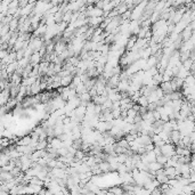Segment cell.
I'll use <instances>...</instances> for the list:
<instances>
[{
	"label": "cell",
	"instance_id": "obj_19",
	"mask_svg": "<svg viewBox=\"0 0 195 195\" xmlns=\"http://www.w3.org/2000/svg\"><path fill=\"white\" fill-rule=\"evenodd\" d=\"M136 115H137V112H136V111H133V109H130L127 111V116L130 118V119H133Z\"/></svg>",
	"mask_w": 195,
	"mask_h": 195
},
{
	"label": "cell",
	"instance_id": "obj_21",
	"mask_svg": "<svg viewBox=\"0 0 195 195\" xmlns=\"http://www.w3.org/2000/svg\"><path fill=\"white\" fill-rule=\"evenodd\" d=\"M8 195H16V194H8Z\"/></svg>",
	"mask_w": 195,
	"mask_h": 195
},
{
	"label": "cell",
	"instance_id": "obj_14",
	"mask_svg": "<svg viewBox=\"0 0 195 195\" xmlns=\"http://www.w3.org/2000/svg\"><path fill=\"white\" fill-rule=\"evenodd\" d=\"M8 26H9V30L10 31H14L18 28V18H13L10 21V23L8 24Z\"/></svg>",
	"mask_w": 195,
	"mask_h": 195
},
{
	"label": "cell",
	"instance_id": "obj_9",
	"mask_svg": "<svg viewBox=\"0 0 195 195\" xmlns=\"http://www.w3.org/2000/svg\"><path fill=\"white\" fill-rule=\"evenodd\" d=\"M98 168H99V170L102 171V173H109V164L107 162H100L99 164H98Z\"/></svg>",
	"mask_w": 195,
	"mask_h": 195
},
{
	"label": "cell",
	"instance_id": "obj_18",
	"mask_svg": "<svg viewBox=\"0 0 195 195\" xmlns=\"http://www.w3.org/2000/svg\"><path fill=\"white\" fill-rule=\"evenodd\" d=\"M138 137V135H126V137H124V139L128 142V143H131V142H133V140H136V138Z\"/></svg>",
	"mask_w": 195,
	"mask_h": 195
},
{
	"label": "cell",
	"instance_id": "obj_7",
	"mask_svg": "<svg viewBox=\"0 0 195 195\" xmlns=\"http://www.w3.org/2000/svg\"><path fill=\"white\" fill-rule=\"evenodd\" d=\"M41 91V88H40V82H39V80H37V82L35 83H33L32 86H31V95L33 96H37Z\"/></svg>",
	"mask_w": 195,
	"mask_h": 195
},
{
	"label": "cell",
	"instance_id": "obj_20",
	"mask_svg": "<svg viewBox=\"0 0 195 195\" xmlns=\"http://www.w3.org/2000/svg\"><path fill=\"white\" fill-rule=\"evenodd\" d=\"M8 54H9L8 50H2V49H0V61H2Z\"/></svg>",
	"mask_w": 195,
	"mask_h": 195
},
{
	"label": "cell",
	"instance_id": "obj_12",
	"mask_svg": "<svg viewBox=\"0 0 195 195\" xmlns=\"http://www.w3.org/2000/svg\"><path fill=\"white\" fill-rule=\"evenodd\" d=\"M78 97H79V99H80L82 103H89V102H91V97L90 95H89V92L81 94V95H79Z\"/></svg>",
	"mask_w": 195,
	"mask_h": 195
},
{
	"label": "cell",
	"instance_id": "obj_16",
	"mask_svg": "<svg viewBox=\"0 0 195 195\" xmlns=\"http://www.w3.org/2000/svg\"><path fill=\"white\" fill-rule=\"evenodd\" d=\"M24 52H25V49H21V50L15 52V54H16V61H17V62L21 61L22 58H24Z\"/></svg>",
	"mask_w": 195,
	"mask_h": 195
},
{
	"label": "cell",
	"instance_id": "obj_10",
	"mask_svg": "<svg viewBox=\"0 0 195 195\" xmlns=\"http://www.w3.org/2000/svg\"><path fill=\"white\" fill-rule=\"evenodd\" d=\"M137 105L139 106V107H147V105H148L147 97H145V96H140L137 100Z\"/></svg>",
	"mask_w": 195,
	"mask_h": 195
},
{
	"label": "cell",
	"instance_id": "obj_4",
	"mask_svg": "<svg viewBox=\"0 0 195 195\" xmlns=\"http://www.w3.org/2000/svg\"><path fill=\"white\" fill-rule=\"evenodd\" d=\"M73 78H74V76H72V74H70V76L62 78V79H61V87H63V88H65V87H69L70 85H71V82H72V80H73Z\"/></svg>",
	"mask_w": 195,
	"mask_h": 195
},
{
	"label": "cell",
	"instance_id": "obj_5",
	"mask_svg": "<svg viewBox=\"0 0 195 195\" xmlns=\"http://www.w3.org/2000/svg\"><path fill=\"white\" fill-rule=\"evenodd\" d=\"M91 100H92V103H94L95 105H99V106H102V105L104 104L105 102L107 100V97L102 96V95H97L96 97H94Z\"/></svg>",
	"mask_w": 195,
	"mask_h": 195
},
{
	"label": "cell",
	"instance_id": "obj_2",
	"mask_svg": "<svg viewBox=\"0 0 195 195\" xmlns=\"http://www.w3.org/2000/svg\"><path fill=\"white\" fill-rule=\"evenodd\" d=\"M160 89L162 90L163 95H169L172 92L171 86H170V81L169 82H161L160 83Z\"/></svg>",
	"mask_w": 195,
	"mask_h": 195
},
{
	"label": "cell",
	"instance_id": "obj_3",
	"mask_svg": "<svg viewBox=\"0 0 195 195\" xmlns=\"http://www.w3.org/2000/svg\"><path fill=\"white\" fill-rule=\"evenodd\" d=\"M41 61V57H40V55H39L38 52H33L32 55H31V57H30V63L32 66H35V65H38L39 63Z\"/></svg>",
	"mask_w": 195,
	"mask_h": 195
},
{
	"label": "cell",
	"instance_id": "obj_6",
	"mask_svg": "<svg viewBox=\"0 0 195 195\" xmlns=\"http://www.w3.org/2000/svg\"><path fill=\"white\" fill-rule=\"evenodd\" d=\"M18 67V65H17V61H15L14 63H12V64H8L7 66H6L5 71L7 72V74H8V76H12V73H14L15 71H16V69Z\"/></svg>",
	"mask_w": 195,
	"mask_h": 195
},
{
	"label": "cell",
	"instance_id": "obj_22",
	"mask_svg": "<svg viewBox=\"0 0 195 195\" xmlns=\"http://www.w3.org/2000/svg\"><path fill=\"white\" fill-rule=\"evenodd\" d=\"M0 169H1V168H0Z\"/></svg>",
	"mask_w": 195,
	"mask_h": 195
},
{
	"label": "cell",
	"instance_id": "obj_17",
	"mask_svg": "<svg viewBox=\"0 0 195 195\" xmlns=\"http://www.w3.org/2000/svg\"><path fill=\"white\" fill-rule=\"evenodd\" d=\"M116 144H118L119 146H121V147H123V148H129V143L124 139V138H122L121 140H119Z\"/></svg>",
	"mask_w": 195,
	"mask_h": 195
},
{
	"label": "cell",
	"instance_id": "obj_11",
	"mask_svg": "<svg viewBox=\"0 0 195 195\" xmlns=\"http://www.w3.org/2000/svg\"><path fill=\"white\" fill-rule=\"evenodd\" d=\"M31 139H32L31 136H25L18 142V145L19 146H29L30 143H31Z\"/></svg>",
	"mask_w": 195,
	"mask_h": 195
},
{
	"label": "cell",
	"instance_id": "obj_13",
	"mask_svg": "<svg viewBox=\"0 0 195 195\" xmlns=\"http://www.w3.org/2000/svg\"><path fill=\"white\" fill-rule=\"evenodd\" d=\"M109 192H111L113 195H123V193H124L123 190H122L120 186H114V187H112Z\"/></svg>",
	"mask_w": 195,
	"mask_h": 195
},
{
	"label": "cell",
	"instance_id": "obj_1",
	"mask_svg": "<svg viewBox=\"0 0 195 195\" xmlns=\"http://www.w3.org/2000/svg\"><path fill=\"white\" fill-rule=\"evenodd\" d=\"M160 151H161L162 155H164L166 159H170V157H172L173 155H176V153H175V146H173L172 144H164V145L160 148Z\"/></svg>",
	"mask_w": 195,
	"mask_h": 195
},
{
	"label": "cell",
	"instance_id": "obj_15",
	"mask_svg": "<svg viewBox=\"0 0 195 195\" xmlns=\"http://www.w3.org/2000/svg\"><path fill=\"white\" fill-rule=\"evenodd\" d=\"M155 161L159 163V164H161L162 166H164L166 163V161H168V159H166L164 155H162V154H160V155H157L156 156V159H155Z\"/></svg>",
	"mask_w": 195,
	"mask_h": 195
},
{
	"label": "cell",
	"instance_id": "obj_8",
	"mask_svg": "<svg viewBox=\"0 0 195 195\" xmlns=\"http://www.w3.org/2000/svg\"><path fill=\"white\" fill-rule=\"evenodd\" d=\"M169 99L173 102V100H180L183 99V95H181L180 91H172L171 94H169Z\"/></svg>",
	"mask_w": 195,
	"mask_h": 195
}]
</instances>
